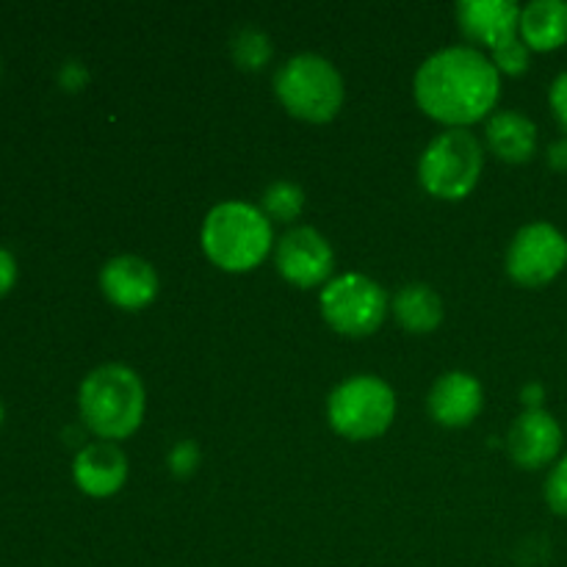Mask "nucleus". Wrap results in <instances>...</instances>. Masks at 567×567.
<instances>
[{"label": "nucleus", "mask_w": 567, "mask_h": 567, "mask_svg": "<svg viewBox=\"0 0 567 567\" xmlns=\"http://www.w3.org/2000/svg\"><path fill=\"white\" fill-rule=\"evenodd\" d=\"M491 61L496 64V70L502 72V75H520V72L529 70L532 50L526 48L518 37V39H513V42L502 44L498 50H493Z\"/></svg>", "instance_id": "19"}, {"label": "nucleus", "mask_w": 567, "mask_h": 567, "mask_svg": "<svg viewBox=\"0 0 567 567\" xmlns=\"http://www.w3.org/2000/svg\"><path fill=\"white\" fill-rule=\"evenodd\" d=\"M260 210H264L269 219H277V221L299 219V214L305 210V192L291 181L269 183L264 192Z\"/></svg>", "instance_id": "18"}, {"label": "nucleus", "mask_w": 567, "mask_h": 567, "mask_svg": "<svg viewBox=\"0 0 567 567\" xmlns=\"http://www.w3.org/2000/svg\"><path fill=\"white\" fill-rule=\"evenodd\" d=\"M391 310L399 324L413 336H426L443 321V299L426 282H408L391 299Z\"/></svg>", "instance_id": "17"}, {"label": "nucleus", "mask_w": 567, "mask_h": 567, "mask_svg": "<svg viewBox=\"0 0 567 567\" xmlns=\"http://www.w3.org/2000/svg\"><path fill=\"white\" fill-rule=\"evenodd\" d=\"M17 282V258L6 247H0V299L14 288Z\"/></svg>", "instance_id": "22"}, {"label": "nucleus", "mask_w": 567, "mask_h": 567, "mask_svg": "<svg viewBox=\"0 0 567 567\" xmlns=\"http://www.w3.org/2000/svg\"><path fill=\"white\" fill-rule=\"evenodd\" d=\"M504 266L518 286H548L567 269V236L551 221H529L509 241Z\"/></svg>", "instance_id": "8"}, {"label": "nucleus", "mask_w": 567, "mask_h": 567, "mask_svg": "<svg viewBox=\"0 0 567 567\" xmlns=\"http://www.w3.org/2000/svg\"><path fill=\"white\" fill-rule=\"evenodd\" d=\"M548 105H551V114L557 120V125L563 127L567 136V70L559 72L551 81V89H548Z\"/></svg>", "instance_id": "21"}, {"label": "nucleus", "mask_w": 567, "mask_h": 567, "mask_svg": "<svg viewBox=\"0 0 567 567\" xmlns=\"http://www.w3.org/2000/svg\"><path fill=\"white\" fill-rule=\"evenodd\" d=\"M158 271L138 255H116L100 269V291L122 310H144L158 297Z\"/></svg>", "instance_id": "11"}, {"label": "nucleus", "mask_w": 567, "mask_h": 567, "mask_svg": "<svg viewBox=\"0 0 567 567\" xmlns=\"http://www.w3.org/2000/svg\"><path fill=\"white\" fill-rule=\"evenodd\" d=\"M241 42L244 44H238V50H241V53H238V61H241V64H247L249 53H255L258 64H264V61L269 59V39L266 37H260L258 33V39H255V42H247V37H241Z\"/></svg>", "instance_id": "23"}, {"label": "nucleus", "mask_w": 567, "mask_h": 567, "mask_svg": "<svg viewBox=\"0 0 567 567\" xmlns=\"http://www.w3.org/2000/svg\"><path fill=\"white\" fill-rule=\"evenodd\" d=\"M199 244L210 264L219 266L221 271L241 275L264 264L266 255L275 247V230L260 205L225 199L205 216Z\"/></svg>", "instance_id": "2"}, {"label": "nucleus", "mask_w": 567, "mask_h": 567, "mask_svg": "<svg viewBox=\"0 0 567 567\" xmlns=\"http://www.w3.org/2000/svg\"><path fill=\"white\" fill-rule=\"evenodd\" d=\"M518 37L532 53H554L567 44L565 0H532L520 6Z\"/></svg>", "instance_id": "15"}, {"label": "nucleus", "mask_w": 567, "mask_h": 567, "mask_svg": "<svg viewBox=\"0 0 567 567\" xmlns=\"http://www.w3.org/2000/svg\"><path fill=\"white\" fill-rule=\"evenodd\" d=\"M543 496H546L548 509H551L554 515H563V518H567V454L565 457H559L557 463L551 465V471H548Z\"/></svg>", "instance_id": "20"}, {"label": "nucleus", "mask_w": 567, "mask_h": 567, "mask_svg": "<svg viewBox=\"0 0 567 567\" xmlns=\"http://www.w3.org/2000/svg\"><path fill=\"white\" fill-rule=\"evenodd\" d=\"M548 164L557 172H567V136L557 138V142L548 147Z\"/></svg>", "instance_id": "24"}, {"label": "nucleus", "mask_w": 567, "mask_h": 567, "mask_svg": "<svg viewBox=\"0 0 567 567\" xmlns=\"http://www.w3.org/2000/svg\"><path fill=\"white\" fill-rule=\"evenodd\" d=\"M485 150L468 127H446L437 133L419 161V181L432 197L463 199L480 183Z\"/></svg>", "instance_id": "5"}, {"label": "nucleus", "mask_w": 567, "mask_h": 567, "mask_svg": "<svg viewBox=\"0 0 567 567\" xmlns=\"http://www.w3.org/2000/svg\"><path fill=\"white\" fill-rule=\"evenodd\" d=\"M321 316L336 332L347 338H365L377 332L391 310L385 288L365 275L332 277L319 297Z\"/></svg>", "instance_id": "7"}, {"label": "nucleus", "mask_w": 567, "mask_h": 567, "mask_svg": "<svg viewBox=\"0 0 567 567\" xmlns=\"http://www.w3.org/2000/svg\"><path fill=\"white\" fill-rule=\"evenodd\" d=\"M78 410L89 432H94L100 441L116 443L142 426L147 393L136 371L122 363H105L83 377Z\"/></svg>", "instance_id": "3"}, {"label": "nucleus", "mask_w": 567, "mask_h": 567, "mask_svg": "<svg viewBox=\"0 0 567 567\" xmlns=\"http://www.w3.org/2000/svg\"><path fill=\"white\" fill-rule=\"evenodd\" d=\"M565 432L548 410H524L507 432V452L518 468L540 471L563 452Z\"/></svg>", "instance_id": "10"}, {"label": "nucleus", "mask_w": 567, "mask_h": 567, "mask_svg": "<svg viewBox=\"0 0 567 567\" xmlns=\"http://www.w3.org/2000/svg\"><path fill=\"white\" fill-rule=\"evenodd\" d=\"M127 471H131V465H127L125 452L116 443L94 441L75 454L72 480H75L78 491L86 493V496L109 498L125 487Z\"/></svg>", "instance_id": "13"}, {"label": "nucleus", "mask_w": 567, "mask_h": 567, "mask_svg": "<svg viewBox=\"0 0 567 567\" xmlns=\"http://www.w3.org/2000/svg\"><path fill=\"white\" fill-rule=\"evenodd\" d=\"M457 22L474 44L498 50L518 39L520 6L515 0H463L457 3Z\"/></svg>", "instance_id": "12"}, {"label": "nucleus", "mask_w": 567, "mask_h": 567, "mask_svg": "<svg viewBox=\"0 0 567 567\" xmlns=\"http://www.w3.org/2000/svg\"><path fill=\"white\" fill-rule=\"evenodd\" d=\"M275 266L282 280L297 288L327 286L336 269V252L316 227H291L275 244Z\"/></svg>", "instance_id": "9"}, {"label": "nucleus", "mask_w": 567, "mask_h": 567, "mask_svg": "<svg viewBox=\"0 0 567 567\" xmlns=\"http://www.w3.org/2000/svg\"><path fill=\"white\" fill-rule=\"evenodd\" d=\"M396 419V393L374 374L343 380L327 399V421L347 441H374Z\"/></svg>", "instance_id": "6"}, {"label": "nucleus", "mask_w": 567, "mask_h": 567, "mask_svg": "<svg viewBox=\"0 0 567 567\" xmlns=\"http://www.w3.org/2000/svg\"><path fill=\"white\" fill-rule=\"evenodd\" d=\"M275 94L288 114L321 125L341 111L343 78L324 55L299 53L277 70Z\"/></svg>", "instance_id": "4"}, {"label": "nucleus", "mask_w": 567, "mask_h": 567, "mask_svg": "<svg viewBox=\"0 0 567 567\" xmlns=\"http://www.w3.org/2000/svg\"><path fill=\"white\" fill-rule=\"evenodd\" d=\"M482 404H485L482 382L474 374H468V371H449V374H443L441 380H435L430 399H426L432 421L449 426V430L468 426L482 413Z\"/></svg>", "instance_id": "14"}, {"label": "nucleus", "mask_w": 567, "mask_h": 567, "mask_svg": "<svg viewBox=\"0 0 567 567\" xmlns=\"http://www.w3.org/2000/svg\"><path fill=\"white\" fill-rule=\"evenodd\" d=\"M543 396H546V393H543V388L537 385H529V388H524V402H526V410H543Z\"/></svg>", "instance_id": "25"}, {"label": "nucleus", "mask_w": 567, "mask_h": 567, "mask_svg": "<svg viewBox=\"0 0 567 567\" xmlns=\"http://www.w3.org/2000/svg\"><path fill=\"white\" fill-rule=\"evenodd\" d=\"M413 94L426 116L446 127H468L496 109L502 72L485 50L474 44H452L432 53L419 66Z\"/></svg>", "instance_id": "1"}, {"label": "nucleus", "mask_w": 567, "mask_h": 567, "mask_svg": "<svg viewBox=\"0 0 567 567\" xmlns=\"http://www.w3.org/2000/svg\"><path fill=\"white\" fill-rule=\"evenodd\" d=\"M487 147L507 164H526L537 153V125L518 109L496 111L487 120Z\"/></svg>", "instance_id": "16"}, {"label": "nucleus", "mask_w": 567, "mask_h": 567, "mask_svg": "<svg viewBox=\"0 0 567 567\" xmlns=\"http://www.w3.org/2000/svg\"><path fill=\"white\" fill-rule=\"evenodd\" d=\"M3 419H6V410H3V402H0V426H3Z\"/></svg>", "instance_id": "26"}]
</instances>
